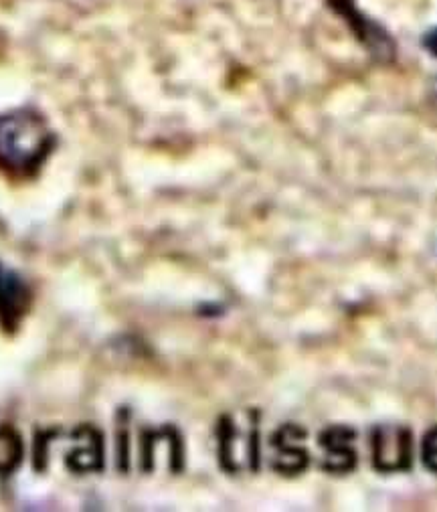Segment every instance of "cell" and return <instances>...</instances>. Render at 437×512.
I'll list each match as a JSON object with an SVG mask.
<instances>
[{"label":"cell","instance_id":"1","mask_svg":"<svg viewBox=\"0 0 437 512\" xmlns=\"http://www.w3.org/2000/svg\"><path fill=\"white\" fill-rule=\"evenodd\" d=\"M57 146V136L35 108L0 114V170L17 179L35 177Z\"/></svg>","mask_w":437,"mask_h":512},{"label":"cell","instance_id":"2","mask_svg":"<svg viewBox=\"0 0 437 512\" xmlns=\"http://www.w3.org/2000/svg\"><path fill=\"white\" fill-rule=\"evenodd\" d=\"M373 468L381 474L407 472L413 462V438L405 425L383 423L371 432Z\"/></svg>","mask_w":437,"mask_h":512},{"label":"cell","instance_id":"3","mask_svg":"<svg viewBox=\"0 0 437 512\" xmlns=\"http://www.w3.org/2000/svg\"><path fill=\"white\" fill-rule=\"evenodd\" d=\"M357 432L346 425H332L320 434V448L326 452L322 468L330 474H348L357 466V452H355Z\"/></svg>","mask_w":437,"mask_h":512},{"label":"cell","instance_id":"4","mask_svg":"<svg viewBox=\"0 0 437 512\" xmlns=\"http://www.w3.org/2000/svg\"><path fill=\"white\" fill-rule=\"evenodd\" d=\"M29 288L17 272L0 264V326L7 332H15L29 310Z\"/></svg>","mask_w":437,"mask_h":512},{"label":"cell","instance_id":"5","mask_svg":"<svg viewBox=\"0 0 437 512\" xmlns=\"http://www.w3.org/2000/svg\"><path fill=\"white\" fill-rule=\"evenodd\" d=\"M306 438V432L298 425H284L280 432L274 434V448L278 450V456L274 460V468L286 476H296L308 466V452L302 446V440Z\"/></svg>","mask_w":437,"mask_h":512},{"label":"cell","instance_id":"6","mask_svg":"<svg viewBox=\"0 0 437 512\" xmlns=\"http://www.w3.org/2000/svg\"><path fill=\"white\" fill-rule=\"evenodd\" d=\"M23 456V446L19 436L3 425L0 428V474H11Z\"/></svg>","mask_w":437,"mask_h":512},{"label":"cell","instance_id":"7","mask_svg":"<svg viewBox=\"0 0 437 512\" xmlns=\"http://www.w3.org/2000/svg\"><path fill=\"white\" fill-rule=\"evenodd\" d=\"M421 460H423V466L431 474H437V425H433V428L423 438Z\"/></svg>","mask_w":437,"mask_h":512}]
</instances>
